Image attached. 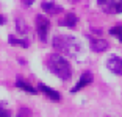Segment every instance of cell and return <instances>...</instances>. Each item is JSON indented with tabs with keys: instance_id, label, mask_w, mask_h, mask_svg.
Instances as JSON below:
<instances>
[{
	"instance_id": "cell-15",
	"label": "cell",
	"mask_w": 122,
	"mask_h": 117,
	"mask_svg": "<svg viewBox=\"0 0 122 117\" xmlns=\"http://www.w3.org/2000/svg\"><path fill=\"white\" fill-rule=\"evenodd\" d=\"M0 117H11V116H10L8 111H2V112H0Z\"/></svg>"
},
{
	"instance_id": "cell-5",
	"label": "cell",
	"mask_w": 122,
	"mask_h": 117,
	"mask_svg": "<svg viewBox=\"0 0 122 117\" xmlns=\"http://www.w3.org/2000/svg\"><path fill=\"white\" fill-rule=\"evenodd\" d=\"M107 67H108V70H111L113 73L122 75V58H119V56H111V58H108Z\"/></svg>"
},
{
	"instance_id": "cell-9",
	"label": "cell",
	"mask_w": 122,
	"mask_h": 117,
	"mask_svg": "<svg viewBox=\"0 0 122 117\" xmlns=\"http://www.w3.org/2000/svg\"><path fill=\"white\" fill-rule=\"evenodd\" d=\"M110 44L103 39H91V50L96 52V53H102L105 50H108Z\"/></svg>"
},
{
	"instance_id": "cell-16",
	"label": "cell",
	"mask_w": 122,
	"mask_h": 117,
	"mask_svg": "<svg viewBox=\"0 0 122 117\" xmlns=\"http://www.w3.org/2000/svg\"><path fill=\"white\" fill-rule=\"evenodd\" d=\"M22 2H24L25 5H33V2H35V0H22Z\"/></svg>"
},
{
	"instance_id": "cell-14",
	"label": "cell",
	"mask_w": 122,
	"mask_h": 117,
	"mask_svg": "<svg viewBox=\"0 0 122 117\" xmlns=\"http://www.w3.org/2000/svg\"><path fill=\"white\" fill-rule=\"evenodd\" d=\"M16 28H17V31L22 33V34L27 33V25H25V22L22 20V19H17V20H16Z\"/></svg>"
},
{
	"instance_id": "cell-11",
	"label": "cell",
	"mask_w": 122,
	"mask_h": 117,
	"mask_svg": "<svg viewBox=\"0 0 122 117\" xmlns=\"http://www.w3.org/2000/svg\"><path fill=\"white\" fill-rule=\"evenodd\" d=\"M16 86H17L19 89H22V91H25V92H30V94H36L38 92V89H35L31 84H28L27 81H24V80H20V78L16 81Z\"/></svg>"
},
{
	"instance_id": "cell-2",
	"label": "cell",
	"mask_w": 122,
	"mask_h": 117,
	"mask_svg": "<svg viewBox=\"0 0 122 117\" xmlns=\"http://www.w3.org/2000/svg\"><path fill=\"white\" fill-rule=\"evenodd\" d=\"M47 67L53 75H56L60 80L67 81L72 77V67L69 61L66 58H63L60 53H52L47 56Z\"/></svg>"
},
{
	"instance_id": "cell-17",
	"label": "cell",
	"mask_w": 122,
	"mask_h": 117,
	"mask_svg": "<svg viewBox=\"0 0 122 117\" xmlns=\"http://www.w3.org/2000/svg\"><path fill=\"white\" fill-rule=\"evenodd\" d=\"M5 24V19H3V16H0V25H3Z\"/></svg>"
},
{
	"instance_id": "cell-3",
	"label": "cell",
	"mask_w": 122,
	"mask_h": 117,
	"mask_svg": "<svg viewBox=\"0 0 122 117\" xmlns=\"http://www.w3.org/2000/svg\"><path fill=\"white\" fill-rule=\"evenodd\" d=\"M49 30H50V20L42 14L36 16V31L39 36L41 42H46L47 41V34H49Z\"/></svg>"
},
{
	"instance_id": "cell-8",
	"label": "cell",
	"mask_w": 122,
	"mask_h": 117,
	"mask_svg": "<svg viewBox=\"0 0 122 117\" xmlns=\"http://www.w3.org/2000/svg\"><path fill=\"white\" fill-rule=\"evenodd\" d=\"M38 91H41L42 94H46V95L49 97L50 100H53V102H60V100H61L60 92H56L55 89L49 88V86H46V84H39V86H38Z\"/></svg>"
},
{
	"instance_id": "cell-1",
	"label": "cell",
	"mask_w": 122,
	"mask_h": 117,
	"mask_svg": "<svg viewBox=\"0 0 122 117\" xmlns=\"http://www.w3.org/2000/svg\"><path fill=\"white\" fill-rule=\"evenodd\" d=\"M52 45L55 50H58V53L64 55V56H78L81 53V42L77 38L69 34H58L53 38Z\"/></svg>"
},
{
	"instance_id": "cell-12",
	"label": "cell",
	"mask_w": 122,
	"mask_h": 117,
	"mask_svg": "<svg viewBox=\"0 0 122 117\" xmlns=\"http://www.w3.org/2000/svg\"><path fill=\"white\" fill-rule=\"evenodd\" d=\"M8 41H10V44H13V45H19V47H22V49H27V47H28V42H27V41H24V39H17V38H14V36H10Z\"/></svg>"
},
{
	"instance_id": "cell-4",
	"label": "cell",
	"mask_w": 122,
	"mask_h": 117,
	"mask_svg": "<svg viewBox=\"0 0 122 117\" xmlns=\"http://www.w3.org/2000/svg\"><path fill=\"white\" fill-rule=\"evenodd\" d=\"M97 2L108 14H119V13H122V0H97Z\"/></svg>"
},
{
	"instance_id": "cell-6",
	"label": "cell",
	"mask_w": 122,
	"mask_h": 117,
	"mask_svg": "<svg viewBox=\"0 0 122 117\" xmlns=\"http://www.w3.org/2000/svg\"><path fill=\"white\" fill-rule=\"evenodd\" d=\"M91 83H92V75H91L89 72H85V73L80 77L78 83H77V84L71 89V92H72V94L78 92V91H81L83 88H86V86H88V84H91Z\"/></svg>"
},
{
	"instance_id": "cell-13",
	"label": "cell",
	"mask_w": 122,
	"mask_h": 117,
	"mask_svg": "<svg viewBox=\"0 0 122 117\" xmlns=\"http://www.w3.org/2000/svg\"><path fill=\"white\" fill-rule=\"evenodd\" d=\"M110 34L114 36L116 39H119L122 42V25H117V27H113L111 30H110Z\"/></svg>"
},
{
	"instance_id": "cell-10",
	"label": "cell",
	"mask_w": 122,
	"mask_h": 117,
	"mask_svg": "<svg viewBox=\"0 0 122 117\" xmlns=\"http://www.w3.org/2000/svg\"><path fill=\"white\" fill-rule=\"evenodd\" d=\"M77 22H78V17H77L74 13H67V14L64 16V19L63 20H60V25L61 27H69V28H74L77 25Z\"/></svg>"
},
{
	"instance_id": "cell-18",
	"label": "cell",
	"mask_w": 122,
	"mask_h": 117,
	"mask_svg": "<svg viewBox=\"0 0 122 117\" xmlns=\"http://www.w3.org/2000/svg\"><path fill=\"white\" fill-rule=\"evenodd\" d=\"M72 2H78V0H72Z\"/></svg>"
},
{
	"instance_id": "cell-7",
	"label": "cell",
	"mask_w": 122,
	"mask_h": 117,
	"mask_svg": "<svg viewBox=\"0 0 122 117\" xmlns=\"http://www.w3.org/2000/svg\"><path fill=\"white\" fill-rule=\"evenodd\" d=\"M41 8H42L44 13H47V14H58V13H61L63 11V8H61V5L55 3V2H42V5H41Z\"/></svg>"
}]
</instances>
